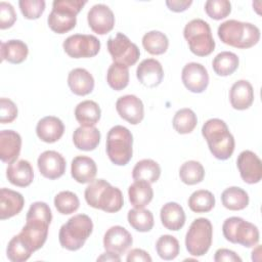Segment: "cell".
Instances as JSON below:
<instances>
[{
    "mask_svg": "<svg viewBox=\"0 0 262 262\" xmlns=\"http://www.w3.org/2000/svg\"><path fill=\"white\" fill-rule=\"evenodd\" d=\"M51 220L52 213L46 203L35 202L30 206L26 216V224L18 235L32 252L44 246Z\"/></svg>",
    "mask_w": 262,
    "mask_h": 262,
    "instance_id": "obj_1",
    "label": "cell"
},
{
    "mask_svg": "<svg viewBox=\"0 0 262 262\" xmlns=\"http://www.w3.org/2000/svg\"><path fill=\"white\" fill-rule=\"evenodd\" d=\"M202 134L216 159L223 161L232 156L235 146L234 137L223 120L217 118L208 120L202 127Z\"/></svg>",
    "mask_w": 262,
    "mask_h": 262,
    "instance_id": "obj_2",
    "label": "cell"
},
{
    "mask_svg": "<svg viewBox=\"0 0 262 262\" xmlns=\"http://www.w3.org/2000/svg\"><path fill=\"white\" fill-rule=\"evenodd\" d=\"M84 195L90 207L106 213H116L124 205L122 191L104 179L92 180L86 187Z\"/></svg>",
    "mask_w": 262,
    "mask_h": 262,
    "instance_id": "obj_3",
    "label": "cell"
},
{
    "mask_svg": "<svg viewBox=\"0 0 262 262\" xmlns=\"http://www.w3.org/2000/svg\"><path fill=\"white\" fill-rule=\"evenodd\" d=\"M220 40L229 46L247 49L256 45L260 40V30L251 23L228 19L217 30Z\"/></svg>",
    "mask_w": 262,
    "mask_h": 262,
    "instance_id": "obj_4",
    "label": "cell"
},
{
    "mask_svg": "<svg viewBox=\"0 0 262 262\" xmlns=\"http://www.w3.org/2000/svg\"><path fill=\"white\" fill-rule=\"evenodd\" d=\"M93 231V222L86 214H77L61 225L58 241L63 249L77 251L81 249Z\"/></svg>",
    "mask_w": 262,
    "mask_h": 262,
    "instance_id": "obj_5",
    "label": "cell"
},
{
    "mask_svg": "<svg viewBox=\"0 0 262 262\" xmlns=\"http://www.w3.org/2000/svg\"><path fill=\"white\" fill-rule=\"evenodd\" d=\"M87 1L82 0H55L48 15L49 28L57 34H64L73 30L77 24V14Z\"/></svg>",
    "mask_w": 262,
    "mask_h": 262,
    "instance_id": "obj_6",
    "label": "cell"
},
{
    "mask_svg": "<svg viewBox=\"0 0 262 262\" xmlns=\"http://www.w3.org/2000/svg\"><path fill=\"white\" fill-rule=\"evenodd\" d=\"M133 136L128 128L116 125L106 135V154L111 162L117 166L127 165L133 155Z\"/></svg>",
    "mask_w": 262,
    "mask_h": 262,
    "instance_id": "obj_7",
    "label": "cell"
},
{
    "mask_svg": "<svg viewBox=\"0 0 262 262\" xmlns=\"http://www.w3.org/2000/svg\"><path fill=\"white\" fill-rule=\"evenodd\" d=\"M183 36L190 51L196 56L210 55L215 49L211 28L204 19L194 18L188 21L184 27Z\"/></svg>",
    "mask_w": 262,
    "mask_h": 262,
    "instance_id": "obj_8",
    "label": "cell"
},
{
    "mask_svg": "<svg viewBox=\"0 0 262 262\" xmlns=\"http://www.w3.org/2000/svg\"><path fill=\"white\" fill-rule=\"evenodd\" d=\"M222 232L226 241L239 244L246 248L255 247L259 242V230L256 225L241 217H229L222 225Z\"/></svg>",
    "mask_w": 262,
    "mask_h": 262,
    "instance_id": "obj_9",
    "label": "cell"
},
{
    "mask_svg": "<svg viewBox=\"0 0 262 262\" xmlns=\"http://www.w3.org/2000/svg\"><path fill=\"white\" fill-rule=\"evenodd\" d=\"M213 238V226L207 218H198L190 224L185 235L187 252L195 257L204 256L210 249Z\"/></svg>",
    "mask_w": 262,
    "mask_h": 262,
    "instance_id": "obj_10",
    "label": "cell"
},
{
    "mask_svg": "<svg viewBox=\"0 0 262 262\" xmlns=\"http://www.w3.org/2000/svg\"><path fill=\"white\" fill-rule=\"evenodd\" d=\"M107 50L114 62L128 68L135 64L140 56V51L137 45L120 32L108 38Z\"/></svg>",
    "mask_w": 262,
    "mask_h": 262,
    "instance_id": "obj_11",
    "label": "cell"
},
{
    "mask_svg": "<svg viewBox=\"0 0 262 262\" xmlns=\"http://www.w3.org/2000/svg\"><path fill=\"white\" fill-rule=\"evenodd\" d=\"M62 47L70 57L89 58L99 52L100 41L93 35L75 34L63 41Z\"/></svg>",
    "mask_w": 262,
    "mask_h": 262,
    "instance_id": "obj_12",
    "label": "cell"
},
{
    "mask_svg": "<svg viewBox=\"0 0 262 262\" xmlns=\"http://www.w3.org/2000/svg\"><path fill=\"white\" fill-rule=\"evenodd\" d=\"M183 85L193 93L204 92L209 84V74L207 69L199 62L186 63L181 73Z\"/></svg>",
    "mask_w": 262,
    "mask_h": 262,
    "instance_id": "obj_13",
    "label": "cell"
},
{
    "mask_svg": "<svg viewBox=\"0 0 262 262\" xmlns=\"http://www.w3.org/2000/svg\"><path fill=\"white\" fill-rule=\"evenodd\" d=\"M236 166L242 179L248 184L260 182L262 178V165L259 157L252 150H243L236 160Z\"/></svg>",
    "mask_w": 262,
    "mask_h": 262,
    "instance_id": "obj_14",
    "label": "cell"
},
{
    "mask_svg": "<svg viewBox=\"0 0 262 262\" xmlns=\"http://www.w3.org/2000/svg\"><path fill=\"white\" fill-rule=\"evenodd\" d=\"M87 20L90 29L98 35L110 33L115 26L114 12L105 4L93 5L88 11Z\"/></svg>",
    "mask_w": 262,
    "mask_h": 262,
    "instance_id": "obj_15",
    "label": "cell"
},
{
    "mask_svg": "<svg viewBox=\"0 0 262 262\" xmlns=\"http://www.w3.org/2000/svg\"><path fill=\"white\" fill-rule=\"evenodd\" d=\"M133 244L131 233L123 226L110 227L103 236V247L106 252L117 255L124 254Z\"/></svg>",
    "mask_w": 262,
    "mask_h": 262,
    "instance_id": "obj_16",
    "label": "cell"
},
{
    "mask_svg": "<svg viewBox=\"0 0 262 262\" xmlns=\"http://www.w3.org/2000/svg\"><path fill=\"white\" fill-rule=\"evenodd\" d=\"M37 165L41 175L51 180L61 177L67 166L64 158L55 150L43 151L38 158Z\"/></svg>",
    "mask_w": 262,
    "mask_h": 262,
    "instance_id": "obj_17",
    "label": "cell"
},
{
    "mask_svg": "<svg viewBox=\"0 0 262 262\" xmlns=\"http://www.w3.org/2000/svg\"><path fill=\"white\" fill-rule=\"evenodd\" d=\"M116 110L119 116L132 125L139 124L144 117V106L140 98L127 94L118 98Z\"/></svg>",
    "mask_w": 262,
    "mask_h": 262,
    "instance_id": "obj_18",
    "label": "cell"
},
{
    "mask_svg": "<svg viewBox=\"0 0 262 262\" xmlns=\"http://www.w3.org/2000/svg\"><path fill=\"white\" fill-rule=\"evenodd\" d=\"M138 81L145 87L154 88L159 86L164 78V71L161 62L155 58L143 59L136 69Z\"/></svg>",
    "mask_w": 262,
    "mask_h": 262,
    "instance_id": "obj_19",
    "label": "cell"
},
{
    "mask_svg": "<svg viewBox=\"0 0 262 262\" xmlns=\"http://www.w3.org/2000/svg\"><path fill=\"white\" fill-rule=\"evenodd\" d=\"M21 148V137L13 130L0 131V159L3 163L11 164L19 156Z\"/></svg>",
    "mask_w": 262,
    "mask_h": 262,
    "instance_id": "obj_20",
    "label": "cell"
},
{
    "mask_svg": "<svg viewBox=\"0 0 262 262\" xmlns=\"http://www.w3.org/2000/svg\"><path fill=\"white\" fill-rule=\"evenodd\" d=\"M230 104L234 110L244 111L249 108L254 101V89L247 80L234 82L229 90Z\"/></svg>",
    "mask_w": 262,
    "mask_h": 262,
    "instance_id": "obj_21",
    "label": "cell"
},
{
    "mask_svg": "<svg viewBox=\"0 0 262 262\" xmlns=\"http://www.w3.org/2000/svg\"><path fill=\"white\" fill-rule=\"evenodd\" d=\"M64 132V125L60 119L54 116H47L42 118L37 126V136L46 143L56 142L61 138Z\"/></svg>",
    "mask_w": 262,
    "mask_h": 262,
    "instance_id": "obj_22",
    "label": "cell"
},
{
    "mask_svg": "<svg viewBox=\"0 0 262 262\" xmlns=\"http://www.w3.org/2000/svg\"><path fill=\"white\" fill-rule=\"evenodd\" d=\"M25 199L21 193L9 188L0 190V219L5 220L17 215L24 208Z\"/></svg>",
    "mask_w": 262,
    "mask_h": 262,
    "instance_id": "obj_23",
    "label": "cell"
},
{
    "mask_svg": "<svg viewBox=\"0 0 262 262\" xmlns=\"http://www.w3.org/2000/svg\"><path fill=\"white\" fill-rule=\"evenodd\" d=\"M6 177L11 184L18 187H27L34 179L33 167L27 160L15 161L7 167Z\"/></svg>",
    "mask_w": 262,
    "mask_h": 262,
    "instance_id": "obj_24",
    "label": "cell"
},
{
    "mask_svg": "<svg viewBox=\"0 0 262 262\" xmlns=\"http://www.w3.org/2000/svg\"><path fill=\"white\" fill-rule=\"evenodd\" d=\"M97 173L95 162L87 156H77L71 165V174L74 180L79 183H89L94 180Z\"/></svg>",
    "mask_w": 262,
    "mask_h": 262,
    "instance_id": "obj_25",
    "label": "cell"
},
{
    "mask_svg": "<svg viewBox=\"0 0 262 262\" xmlns=\"http://www.w3.org/2000/svg\"><path fill=\"white\" fill-rule=\"evenodd\" d=\"M68 85L74 94L84 96L93 91L94 79L87 70L77 68L69 73Z\"/></svg>",
    "mask_w": 262,
    "mask_h": 262,
    "instance_id": "obj_26",
    "label": "cell"
},
{
    "mask_svg": "<svg viewBox=\"0 0 262 262\" xmlns=\"http://www.w3.org/2000/svg\"><path fill=\"white\" fill-rule=\"evenodd\" d=\"M160 217L164 227L173 231L179 230L185 223L184 210L179 204L175 202L166 203L161 208Z\"/></svg>",
    "mask_w": 262,
    "mask_h": 262,
    "instance_id": "obj_27",
    "label": "cell"
},
{
    "mask_svg": "<svg viewBox=\"0 0 262 262\" xmlns=\"http://www.w3.org/2000/svg\"><path fill=\"white\" fill-rule=\"evenodd\" d=\"M73 142L78 149L93 150L100 142V131L94 126H80L73 133Z\"/></svg>",
    "mask_w": 262,
    "mask_h": 262,
    "instance_id": "obj_28",
    "label": "cell"
},
{
    "mask_svg": "<svg viewBox=\"0 0 262 262\" xmlns=\"http://www.w3.org/2000/svg\"><path fill=\"white\" fill-rule=\"evenodd\" d=\"M29 53L28 45L21 40H9L0 43L1 61L7 60L10 63H21Z\"/></svg>",
    "mask_w": 262,
    "mask_h": 262,
    "instance_id": "obj_29",
    "label": "cell"
},
{
    "mask_svg": "<svg viewBox=\"0 0 262 262\" xmlns=\"http://www.w3.org/2000/svg\"><path fill=\"white\" fill-rule=\"evenodd\" d=\"M101 117V110L93 100H84L77 104L75 108V118L81 126H94Z\"/></svg>",
    "mask_w": 262,
    "mask_h": 262,
    "instance_id": "obj_30",
    "label": "cell"
},
{
    "mask_svg": "<svg viewBox=\"0 0 262 262\" xmlns=\"http://www.w3.org/2000/svg\"><path fill=\"white\" fill-rule=\"evenodd\" d=\"M128 195L134 208H144L151 202L154 190L147 181L135 180L128 188Z\"/></svg>",
    "mask_w": 262,
    "mask_h": 262,
    "instance_id": "obj_31",
    "label": "cell"
},
{
    "mask_svg": "<svg viewBox=\"0 0 262 262\" xmlns=\"http://www.w3.org/2000/svg\"><path fill=\"white\" fill-rule=\"evenodd\" d=\"M161 175L160 165L151 159H143L137 162L132 170L134 180H144L148 183H155Z\"/></svg>",
    "mask_w": 262,
    "mask_h": 262,
    "instance_id": "obj_32",
    "label": "cell"
},
{
    "mask_svg": "<svg viewBox=\"0 0 262 262\" xmlns=\"http://www.w3.org/2000/svg\"><path fill=\"white\" fill-rule=\"evenodd\" d=\"M221 202L222 205L228 210H244L249 205V194L241 187L230 186L223 190L221 194Z\"/></svg>",
    "mask_w": 262,
    "mask_h": 262,
    "instance_id": "obj_33",
    "label": "cell"
},
{
    "mask_svg": "<svg viewBox=\"0 0 262 262\" xmlns=\"http://www.w3.org/2000/svg\"><path fill=\"white\" fill-rule=\"evenodd\" d=\"M239 59L237 55L230 51H222L218 53L212 62L214 72L221 77H226L233 74L238 68Z\"/></svg>",
    "mask_w": 262,
    "mask_h": 262,
    "instance_id": "obj_34",
    "label": "cell"
},
{
    "mask_svg": "<svg viewBox=\"0 0 262 262\" xmlns=\"http://www.w3.org/2000/svg\"><path fill=\"white\" fill-rule=\"evenodd\" d=\"M143 48L152 55L164 54L169 47L167 36L160 31H149L142 37Z\"/></svg>",
    "mask_w": 262,
    "mask_h": 262,
    "instance_id": "obj_35",
    "label": "cell"
},
{
    "mask_svg": "<svg viewBox=\"0 0 262 262\" xmlns=\"http://www.w3.org/2000/svg\"><path fill=\"white\" fill-rule=\"evenodd\" d=\"M128 222L132 228L139 232H147L154 227V215L149 210L134 208L128 212Z\"/></svg>",
    "mask_w": 262,
    "mask_h": 262,
    "instance_id": "obj_36",
    "label": "cell"
},
{
    "mask_svg": "<svg viewBox=\"0 0 262 262\" xmlns=\"http://www.w3.org/2000/svg\"><path fill=\"white\" fill-rule=\"evenodd\" d=\"M198 118L194 112L188 107L178 110L172 120L174 130L179 134H188L196 127Z\"/></svg>",
    "mask_w": 262,
    "mask_h": 262,
    "instance_id": "obj_37",
    "label": "cell"
},
{
    "mask_svg": "<svg viewBox=\"0 0 262 262\" xmlns=\"http://www.w3.org/2000/svg\"><path fill=\"white\" fill-rule=\"evenodd\" d=\"M215 206L214 194L206 189H199L193 191L188 199V207L195 213L210 212Z\"/></svg>",
    "mask_w": 262,
    "mask_h": 262,
    "instance_id": "obj_38",
    "label": "cell"
},
{
    "mask_svg": "<svg viewBox=\"0 0 262 262\" xmlns=\"http://www.w3.org/2000/svg\"><path fill=\"white\" fill-rule=\"evenodd\" d=\"M106 82L108 86L117 91L123 90L129 83V70L128 67L113 62L106 73Z\"/></svg>",
    "mask_w": 262,
    "mask_h": 262,
    "instance_id": "obj_39",
    "label": "cell"
},
{
    "mask_svg": "<svg viewBox=\"0 0 262 262\" xmlns=\"http://www.w3.org/2000/svg\"><path fill=\"white\" fill-rule=\"evenodd\" d=\"M180 180L187 185H194L203 181L205 177V169L198 161H187L183 163L179 169Z\"/></svg>",
    "mask_w": 262,
    "mask_h": 262,
    "instance_id": "obj_40",
    "label": "cell"
},
{
    "mask_svg": "<svg viewBox=\"0 0 262 262\" xmlns=\"http://www.w3.org/2000/svg\"><path fill=\"white\" fill-rule=\"evenodd\" d=\"M156 251L160 258L164 260L175 259L180 251L179 242L177 238L170 234H164L159 237L156 243Z\"/></svg>",
    "mask_w": 262,
    "mask_h": 262,
    "instance_id": "obj_41",
    "label": "cell"
},
{
    "mask_svg": "<svg viewBox=\"0 0 262 262\" xmlns=\"http://www.w3.org/2000/svg\"><path fill=\"white\" fill-rule=\"evenodd\" d=\"M54 206L58 213L62 215H69L79 209L80 201L77 194L73 191L63 190L54 196Z\"/></svg>",
    "mask_w": 262,
    "mask_h": 262,
    "instance_id": "obj_42",
    "label": "cell"
},
{
    "mask_svg": "<svg viewBox=\"0 0 262 262\" xmlns=\"http://www.w3.org/2000/svg\"><path fill=\"white\" fill-rule=\"evenodd\" d=\"M32 253L33 252L21 241L18 234L14 235L9 241L6 249L7 258L12 262H25L31 257Z\"/></svg>",
    "mask_w": 262,
    "mask_h": 262,
    "instance_id": "obj_43",
    "label": "cell"
},
{
    "mask_svg": "<svg viewBox=\"0 0 262 262\" xmlns=\"http://www.w3.org/2000/svg\"><path fill=\"white\" fill-rule=\"evenodd\" d=\"M205 11L209 17L219 20L230 14L231 4L228 0H208L205 3Z\"/></svg>",
    "mask_w": 262,
    "mask_h": 262,
    "instance_id": "obj_44",
    "label": "cell"
},
{
    "mask_svg": "<svg viewBox=\"0 0 262 262\" xmlns=\"http://www.w3.org/2000/svg\"><path fill=\"white\" fill-rule=\"evenodd\" d=\"M18 5L23 15L28 19L39 18L45 10L44 0H19Z\"/></svg>",
    "mask_w": 262,
    "mask_h": 262,
    "instance_id": "obj_45",
    "label": "cell"
},
{
    "mask_svg": "<svg viewBox=\"0 0 262 262\" xmlns=\"http://www.w3.org/2000/svg\"><path fill=\"white\" fill-rule=\"evenodd\" d=\"M17 117V107L15 103L9 99L0 98V122L1 124H7L13 122Z\"/></svg>",
    "mask_w": 262,
    "mask_h": 262,
    "instance_id": "obj_46",
    "label": "cell"
},
{
    "mask_svg": "<svg viewBox=\"0 0 262 262\" xmlns=\"http://www.w3.org/2000/svg\"><path fill=\"white\" fill-rule=\"evenodd\" d=\"M16 20V13L13 6L5 1L0 2V29L5 30L13 26Z\"/></svg>",
    "mask_w": 262,
    "mask_h": 262,
    "instance_id": "obj_47",
    "label": "cell"
},
{
    "mask_svg": "<svg viewBox=\"0 0 262 262\" xmlns=\"http://www.w3.org/2000/svg\"><path fill=\"white\" fill-rule=\"evenodd\" d=\"M215 262H242V258L233 251L228 249H218L214 256Z\"/></svg>",
    "mask_w": 262,
    "mask_h": 262,
    "instance_id": "obj_48",
    "label": "cell"
},
{
    "mask_svg": "<svg viewBox=\"0 0 262 262\" xmlns=\"http://www.w3.org/2000/svg\"><path fill=\"white\" fill-rule=\"evenodd\" d=\"M126 260L127 262H151L152 259L146 251L136 248L129 251Z\"/></svg>",
    "mask_w": 262,
    "mask_h": 262,
    "instance_id": "obj_49",
    "label": "cell"
},
{
    "mask_svg": "<svg viewBox=\"0 0 262 262\" xmlns=\"http://www.w3.org/2000/svg\"><path fill=\"white\" fill-rule=\"evenodd\" d=\"M192 4L191 0H167V7L174 12H182Z\"/></svg>",
    "mask_w": 262,
    "mask_h": 262,
    "instance_id": "obj_50",
    "label": "cell"
},
{
    "mask_svg": "<svg viewBox=\"0 0 262 262\" xmlns=\"http://www.w3.org/2000/svg\"><path fill=\"white\" fill-rule=\"evenodd\" d=\"M97 261H121V258L120 255L111 252H105L97 258Z\"/></svg>",
    "mask_w": 262,
    "mask_h": 262,
    "instance_id": "obj_51",
    "label": "cell"
}]
</instances>
